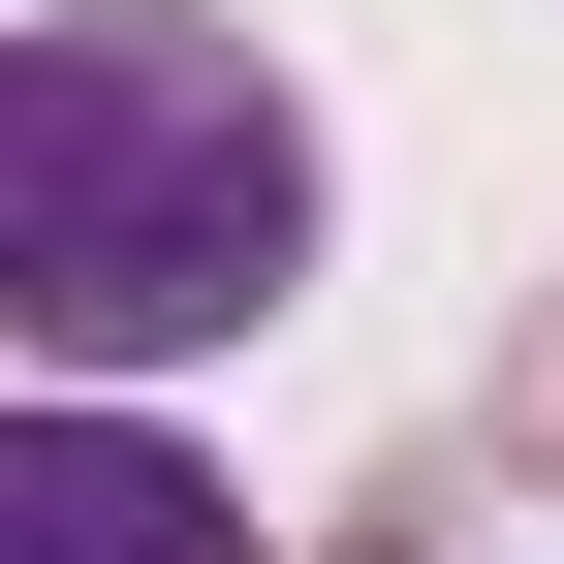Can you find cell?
Masks as SVG:
<instances>
[{
  "label": "cell",
  "instance_id": "cell-1",
  "mask_svg": "<svg viewBox=\"0 0 564 564\" xmlns=\"http://www.w3.org/2000/svg\"><path fill=\"white\" fill-rule=\"evenodd\" d=\"M314 282V95L188 0H63L0 63V314L63 377H158V345H251Z\"/></svg>",
  "mask_w": 564,
  "mask_h": 564
},
{
  "label": "cell",
  "instance_id": "cell-3",
  "mask_svg": "<svg viewBox=\"0 0 564 564\" xmlns=\"http://www.w3.org/2000/svg\"><path fill=\"white\" fill-rule=\"evenodd\" d=\"M502 470H564V314H533V345H502Z\"/></svg>",
  "mask_w": 564,
  "mask_h": 564
},
{
  "label": "cell",
  "instance_id": "cell-2",
  "mask_svg": "<svg viewBox=\"0 0 564 564\" xmlns=\"http://www.w3.org/2000/svg\"><path fill=\"white\" fill-rule=\"evenodd\" d=\"M0 564H251V502L188 440H126V408H32L0 440Z\"/></svg>",
  "mask_w": 564,
  "mask_h": 564
}]
</instances>
